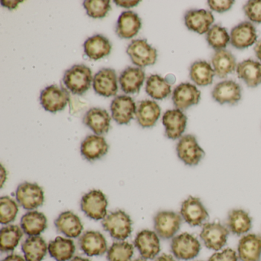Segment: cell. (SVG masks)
Returning a JSON list of instances; mask_svg holds the SVG:
<instances>
[{
    "mask_svg": "<svg viewBox=\"0 0 261 261\" xmlns=\"http://www.w3.org/2000/svg\"><path fill=\"white\" fill-rule=\"evenodd\" d=\"M200 97L201 92L196 87L189 83H182L174 90L172 100L175 108L184 111L192 105H198Z\"/></svg>",
    "mask_w": 261,
    "mask_h": 261,
    "instance_id": "18",
    "label": "cell"
},
{
    "mask_svg": "<svg viewBox=\"0 0 261 261\" xmlns=\"http://www.w3.org/2000/svg\"><path fill=\"white\" fill-rule=\"evenodd\" d=\"M212 65L215 74L220 79H224L231 74L236 68V59L230 53L222 49L217 51L212 57Z\"/></svg>",
    "mask_w": 261,
    "mask_h": 261,
    "instance_id": "34",
    "label": "cell"
},
{
    "mask_svg": "<svg viewBox=\"0 0 261 261\" xmlns=\"http://www.w3.org/2000/svg\"><path fill=\"white\" fill-rule=\"evenodd\" d=\"M171 250L177 259L189 260L199 254L201 244L191 233H182L172 238Z\"/></svg>",
    "mask_w": 261,
    "mask_h": 261,
    "instance_id": "4",
    "label": "cell"
},
{
    "mask_svg": "<svg viewBox=\"0 0 261 261\" xmlns=\"http://www.w3.org/2000/svg\"><path fill=\"white\" fill-rule=\"evenodd\" d=\"M81 250L88 256H101L108 250L106 238L100 232L88 230L79 239Z\"/></svg>",
    "mask_w": 261,
    "mask_h": 261,
    "instance_id": "15",
    "label": "cell"
},
{
    "mask_svg": "<svg viewBox=\"0 0 261 261\" xmlns=\"http://www.w3.org/2000/svg\"><path fill=\"white\" fill-rule=\"evenodd\" d=\"M92 72L85 65H76L66 71L63 77V82L67 89L72 94L82 95L91 88Z\"/></svg>",
    "mask_w": 261,
    "mask_h": 261,
    "instance_id": "1",
    "label": "cell"
},
{
    "mask_svg": "<svg viewBox=\"0 0 261 261\" xmlns=\"http://www.w3.org/2000/svg\"><path fill=\"white\" fill-rule=\"evenodd\" d=\"M214 20L212 13L204 10H190L185 16L186 27L200 35L209 31Z\"/></svg>",
    "mask_w": 261,
    "mask_h": 261,
    "instance_id": "22",
    "label": "cell"
},
{
    "mask_svg": "<svg viewBox=\"0 0 261 261\" xmlns=\"http://www.w3.org/2000/svg\"><path fill=\"white\" fill-rule=\"evenodd\" d=\"M178 158L189 166H197L204 155V151L200 147L193 135L181 137L176 146Z\"/></svg>",
    "mask_w": 261,
    "mask_h": 261,
    "instance_id": "9",
    "label": "cell"
},
{
    "mask_svg": "<svg viewBox=\"0 0 261 261\" xmlns=\"http://www.w3.org/2000/svg\"><path fill=\"white\" fill-rule=\"evenodd\" d=\"M238 253L233 249L226 248L221 252H217L210 256L208 261H238Z\"/></svg>",
    "mask_w": 261,
    "mask_h": 261,
    "instance_id": "43",
    "label": "cell"
},
{
    "mask_svg": "<svg viewBox=\"0 0 261 261\" xmlns=\"http://www.w3.org/2000/svg\"><path fill=\"white\" fill-rule=\"evenodd\" d=\"M212 97L220 105H235L241 98V87L233 81L220 82L214 88Z\"/></svg>",
    "mask_w": 261,
    "mask_h": 261,
    "instance_id": "23",
    "label": "cell"
},
{
    "mask_svg": "<svg viewBox=\"0 0 261 261\" xmlns=\"http://www.w3.org/2000/svg\"><path fill=\"white\" fill-rule=\"evenodd\" d=\"M155 261H176L174 259L173 256L169 254H163L161 256H158Z\"/></svg>",
    "mask_w": 261,
    "mask_h": 261,
    "instance_id": "48",
    "label": "cell"
},
{
    "mask_svg": "<svg viewBox=\"0 0 261 261\" xmlns=\"http://www.w3.org/2000/svg\"><path fill=\"white\" fill-rule=\"evenodd\" d=\"M146 91L155 100H163L171 94V85L158 74L151 75L146 82Z\"/></svg>",
    "mask_w": 261,
    "mask_h": 261,
    "instance_id": "37",
    "label": "cell"
},
{
    "mask_svg": "<svg viewBox=\"0 0 261 261\" xmlns=\"http://www.w3.org/2000/svg\"><path fill=\"white\" fill-rule=\"evenodd\" d=\"M16 198L19 205L25 210H35L45 201L43 189L36 183L23 182L18 186Z\"/></svg>",
    "mask_w": 261,
    "mask_h": 261,
    "instance_id": "5",
    "label": "cell"
},
{
    "mask_svg": "<svg viewBox=\"0 0 261 261\" xmlns=\"http://www.w3.org/2000/svg\"><path fill=\"white\" fill-rule=\"evenodd\" d=\"M256 29L253 24L244 22L237 25L230 32V44L238 49H244L256 42Z\"/></svg>",
    "mask_w": 261,
    "mask_h": 261,
    "instance_id": "19",
    "label": "cell"
},
{
    "mask_svg": "<svg viewBox=\"0 0 261 261\" xmlns=\"http://www.w3.org/2000/svg\"><path fill=\"white\" fill-rule=\"evenodd\" d=\"M228 234V228L221 223H206L201 229L200 238L207 248L218 251L225 245Z\"/></svg>",
    "mask_w": 261,
    "mask_h": 261,
    "instance_id": "7",
    "label": "cell"
},
{
    "mask_svg": "<svg viewBox=\"0 0 261 261\" xmlns=\"http://www.w3.org/2000/svg\"><path fill=\"white\" fill-rule=\"evenodd\" d=\"M166 137L171 140L180 138L186 130L187 117L178 109L166 111L163 117Z\"/></svg>",
    "mask_w": 261,
    "mask_h": 261,
    "instance_id": "17",
    "label": "cell"
},
{
    "mask_svg": "<svg viewBox=\"0 0 261 261\" xmlns=\"http://www.w3.org/2000/svg\"><path fill=\"white\" fill-rule=\"evenodd\" d=\"M22 1H1L3 7H7V8L10 9V10H13L17 7L18 4L22 3Z\"/></svg>",
    "mask_w": 261,
    "mask_h": 261,
    "instance_id": "46",
    "label": "cell"
},
{
    "mask_svg": "<svg viewBox=\"0 0 261 261\" xmlns=\"http://www.w3.org/2000/svg\"><path fill=\"white\" fill-rule=\"evenodd\" d=\"M238 77L244 80L250 88H255L261 84V64L248 59L237 65Z\"/></svg>",
    "mask_w": 261,
    "mask_h": 261,
    "instance_id": "29",
    "label": "cell"
},
{
    "mask_svg": "<svg viewBox=\"0 0 261 261\" xmlns=\"http://www.w3.org/2000/svg\"><path fill=\"white\" fill-rule=\"evenodd\" d=\"M207 41L214 49L219 51L226 48L230 41V37L225 29L215 25L207 32Z\"/></svg>",
    "mask_w": 261,
    "mask_h": 261,
    "instance_id": "39",
    "label": "cell"
},
{
    "mask_svg": "<svg viewBox=\"0 0 261 261\" xmlns=\"http://www.w3.org/2000/svg\"><path fill=\"white\" fill-rule=\"evenodd\" d=\"M140 2V1H118V0L114 1L117 5L124 7V8H130V7H135Z\"/></svg>",
    "mask_w": 261,
    "mask_h": 261,
    "instance_id": "45",
    "label": "cell"
},
{
    "mask_svg": "<svg viewBox=\"0 0 261 261\" xmlns=\"http://www.w3.org/2000/svg\"><path fill=\"white\" fill-rule=\"evenodd\" d=\"M112 117L118 124H128L137 114V105L129 96H118L111 105Z\"/></svg>",
    "mask_w": 261,
    "mask_h": 261,
    "instance_id": "13",
    "label": "cell"
},
{
    "mask_svg": "<svg viewBox=\"0 0 261 261\" xmlns=\"http://www.w3.org/2000/svg\"><path fill=\"white\" fill-rule=\"evenodd\" d=\"M103 229L114 239L124 241L132 233V221L129 215L122 210L111 212L102 221Z\"/></svg>",
    "mask_w": 261,
    "mask_h": 261,
    "instance_id": "2",
    "label": "cell"
},
{
    "mask_svg": "<svg viewBox=\"0 0 261 261\" xmlns=\"http://www.w3.org/2000/svg\"><path fill=\"white\" fill-rule=\"evenodd\" d=\"M19 212L17 203L9 196L0 198V222L8 224L16 219Z\"/></svg>",
    "mask_w": 261,
    "mask_h": 261,
    "instance_id": "40",
    "label": "cell"
},
{
    "mask_svg": "<svg viewBox=\"0 0 261 261\" xmlns=\"http://www.w3.org/2000/svg\"><path fill=\"white\" fill-rule=\"evenodd\" d=\"M134 247L127 241H119L111 245L108 250V261H130L134 256Z\"/></svg>",
    "mask_w": 261,
    "mask_h": 261,
    "instance_id": "38",
    "label": "cell"
},
{
    "mask_svg": "<svg viewBox=\"0 0 261 261\" xmlns=\"http://www.w3.org/2000/svg\"><path fill=\"white\" fill-rule=\"evenodd\" d=\"M215 71L205 61H198L191 66L190 77L199 86H207L213 82Z\"/></svg>",
    "mask_w": 261,
    "mask_h": 261,
    "instance_id": "36",
    "label": "cell"
},
{
    "mask_svg": "<svg viewBox=\"0 0 261 261\" xmlns=\"http://www.w3.org/2000/svg\"><path fill=\"white\" fill-rule=\"evenodd\" d=\"M7 173H6L5 169H4V166H2V172H1V187L4 186V182H5L6 179H7Z\"/></svg>",
    "mask_w": 261,
    "mask_h": 261,
    "instance_id": "50",
    "label": "cell"
},
{
    "mask_svg": "<svg viewBox=\"0 0 261 261\" xmlns=\"http://www.w3.org/2000/svg\"><path fill=\"white\" fill-rule=\"evenodd\" d=\"M23 230L17 225L4 227L0 231V250L11 252L16 249L22 239Z\"/></svg>",
    "mask_w": 261,
    "mask_h": 261,
    "instance_id": "35",
    "label": "cell"
},
{
    "mask_svg": "<svg viewBox=\"0 0 261 261\" xmlns=\"http://www.w3.org/2000/svg\"><path fill=\"white\" fill-rule=\"evenodd\" d=\"M70 100L69 93L63 87L51 85L41 92L40 102L44 109L56 113L65 109Z\"/></svg>",
    "mask_w": 261,
    "mask_h": 261,
    "instance_id": "8",
    "label": "cell"
},
{
    "mask_svg": "<svg viewBox=\"0 0 261 261\" xmlns=\"http://www.w3.org/2000/svg\"><path fill=\"white\" fill-rule=\"evenodd\" d=\"M21 228L30 237L39 236L47 227V218L42 212L31 211L21 218Z\"/></svg>",
    "mask_w": 261,
    "mask_h": 261,
    "instance_id": "27",
    "label": "cell"
},
{
    "mask_svg": "<svg viewBox=\"0 0 261 261\" xmlns=\"http://www.w3.org/2000/svg\"><path fill=\"white\" fill-rule=\"evenodd\" d=\"M55 225L60 233L70 238H79L84 228L80 218L70 211L60 214L55 221Z\"/></svg>",
    "mask_w": 261,
    "mask_h": 261,
    "instance_id": "20",
    "label": "cell"
},
{
    "mask_svg": "<svg viewBox=\"0 0 261 261\" xmlns=\"http://www.w3.org/2000/svg\"><path fill=\"white\" fill-rule=\"evenodd\" d=\"M145 80V73L141 68L129 67L123 71L119 82L125 94H137Z\"/></svg>",
    "mask_w": 261,
    "mask_h": 261,
    "instance_id": "26",
    "label": "cell"
},
{
    "mask_svg": "<svg viewBox=\"0 0 261 261\" xmlns=\"http://www.w3.org/2000/svg\"><path fill=\"white\" fill-rule=\"evenodd\" d=\"M71 261H91L90 259H87V258L82 257V256H75L73 258Z\"/></svg>",
    "mask_w": 261,
    "mask_h": 261,
    "instance_id": "51",
    "label": "cell"
},
{
    "mask_svg": "<svg viewBox=\"0 0 261 261\" xmlns=\"http://www.w3.org/2000/svg\"><path fill=\"white\" fill-rule=\"evenodd\" d=\"M227 228L233 234L243 235L247 233L252 227V218L242 209H233L227 216Z\"/></svg>",
    "mask_w": 261,
    "mask_h": 261,
    "instance_id": "32",
    "label": "cell"
},
{
    "mask_svg": "<svg viewBox=\"0 0 261 261\" xmlns=\"http://www.w3.org/2000/svg\"><path fill=\"white\" fill-rule=\"evenodd\" d=\"M182 219L192 227L201 225L208 218V212L201 200L190 196L185 200L180 209Z\"/></svg>",
    "mask_w": 261,
    "mask_h": 261,
    "instance_id": "10",
    "label": "cell"
},
{
    "mask_svg": "<svg viewBox=\"0 0 261 261\" xmlns=\"http://www.w3.org/2000/svg\"><path fill=\"white\" fill-rule=\"evenodd\" d=\"M108 149L109 146L105 139L98 135L88 136L81 145L82 155L91 162L102 158L108 153Z\"/></svg>",
    "mask_w": 261,
    "mask_h": 261,
    "instance_id": "21",
    "label": "cell"
},
{
    "mask_svg": "<svg viewBox=\"0 0 261 261\" xmlns=\"http://www.w3.org/2000/svg\"><path fill=\"white\" fill-rule=\"evenodd\" d=\"M111 118L106 110L94 108L85 114L83 122L97 135L107 134L111 126Z\"/></svg>",
    "mask_w": 261,
    "mask_h": 261,
    "instance_id": "24",
    "label": "cell"
},
{
    "mask_svg": "<svg viewBox=\"0 0 261 261\" xmlns=\"http://www.w3.org/2000/svg\"><path fill=\"white\" fill-rule=\"evenodd\" d=\"M85 53L92 60L103 59L111 53V45L110 41L101 35H95L88 39L85 42Z\"/></svg>",
    "mask_w": 261,
    "mask_h": 261,
    "instance_id": "31",
    "label": "cell"
},
{
    "mask_svg": "<svg viewBox=\"0 0 261 261\" xmlns=\"http://www.w3.org/2000/svg\"><path fill=\"white\" fill-rule=\"evenodd\" d=\"M22 250L27 261H42L48 251L46 242L40 236L27 238L22 244Z\"/></svg>",
    "mask_w": 261,
    "mask_h": 261,
    "instance_id": "33",
    "label": "cell"
},
{
    "mask_svg": "<svg viewBox=\"0 0 261 261\" xmlns=\"http://www.w3.org/2000/svg\"><path fill=\"white\" fill-rule=\"evenodd\" d=\"M255 53H256V57L261 61V42H259L254 48Z\"/></svg>",
    "mask_w": 261,
    "mask_h": 261,
    "instance_id": "49",
    "label": "cell"
},
{
    "mask_svg": "<svg viewBox=\"0 0 261 261\" xmlns=\"http://www.w3.org/2000/svg\"><path fill=\"white\" fill-rule=\"evenodd\" d=\"M2 261H27L25 258L22 257L20 255L10 254L4 258Z\"/></svg>",
    "mask_w": 261,
    "mask_h": 261,
    "instance_id": "47",
    "label": "cell"
},
{
    "mask_svg": "<svg viewBox=\"0 0 261 261\" xmlns=\"http://www.w3.org/2000/svg\"><path fill=\"white\" fill-rule=\"evenodd\" d=\"M244 10L250 21L261 23V0H250L244 6Z\"/></svg>",
    "mask_w": 261,
    "mask_h": 261,
    "instance_id": "42",
    "label": "cell"
},
{
    "mask_svg": "<svg viewBox=\"0 0 261 261\" xmlns=\"http://www.w3.org/2000/svg\"><path fill=\"white\" fill-rule=\"evenodd\" d=\"M238 256L241 261L260 260L261 236L255 233L243 236L238 243Z\"/></svg>",
    "mask_w": 261,
    "mask_h": 261,
    "instance_id": "16",
    "label": "cell"
},
{
    "mask_svg": "<svg viewBox=\"0 0 261 261\" xmlns=\"http://www.w3.org/2000/svg\"><path fill=\"white\" fill-rule=\"evenodd\" d=\"M141 19L132 11L123 12L117 21V33L121 39H131L141 29Z\"/></svg>",
    "mask_w": 261,
    "mask_h": 261,
    "instance_id": "25",
    "label": "cell"
},
{
    "mask_svg": "<svg viewBox=\"0 0 261 261\" xmlns=\"http://www.w3.org/2000/svg\"><path fill=\"white\" fill-rule=\"evenodd\" d=\"M161 114L160 106L152 100H143L139 103L137 119L139 124L143 128L152 127L159 120Z\"/></svg>",
    "mask_w": 261,
    "mask_h": 261,
    "instance_id": "30",
    "label": "cell"
},
{
    "mask_svg": "<svg viewBox=\"0 0 261 261\" xmlns=\"http://www.w3.org/2000/svg\"><path fill=\"white\" fill-rule=\"evenodd\" d=\"M108 204V199L101 191L92 190L82 197L81 208L88 218L99 221L107 216Z\"/></svg>",
    "mask_w": 261,
    "mask_h": 261,
    "instance_id": "3",
    "label": "cell"
},
{
    "mask_svg": "<svg viewBox=\"0 0 261 261\" xmlns=\"http://www.w3.org/2000/svg\"><path fill=\"white\" fill-rule=\"evenodd\" d=\"M93 88L97 94L103 97L115 96L118 91L116 71L111 68H103L99 71L94 77Z\"/></svg>",
    "mask_w": 261,
    "mask_h": 261,
    "instance_id": "14",
    "label": "cell"
},
{
    "mask_svg": "<svg viewBox=\"0 0 261 261\" xmlns=\"http://www.w3.org/2000/svg\"><path fill=\"white\" fill-rule=\"evenodd\" d=\"M134 261H146V259H143V258H137V259H135Z\"/></svg>",
    "mask_w": 261,
    "mask_h": 261,
    "instance_id": "52",
    "label": "cell"
},
{
    "mask_svg": "<svg viewBox=\"0 0 261 261\" xmlns=\"http://www.w3.org/2000/svg\"><path fill=\"white\" fill-rule=\"evenodd\" d=\"M209 7L212 9L213 11L218 12V13H224V12L227 11L231 8L233 4H234V1L233 0H209L207 1Z\"/></svg>",
    "mask_w": 261,
    "mask_h": 261,
    "instance_id": "44",
    "label": "cell"
},
{
    "mask_svg": "<svg viewBox=\"0 0 261 261\" xmlns=\"http://www.w3.org/2000/svg\"><path fill=\"white\" fill-rule=\"evenodd\" d=\"M134 245L145 259H154L160 253V241L155 231L143 230L139 232L134 240Z\"/></svg>",
    "mask_w": 261,
    "mask_h": 261,
    "instance_id": "12",
    "label": "cell"
},
{
    "mask_svg": "<svg viewBox=\"0 0 261 261\" xmlns=\"http://www.w3.org/2000/svg\"><path fill=\"white\" fill-rule=\"evenodd\" d=\"M126 53L133 63L141 68L154 65L156 62V50L151 47L145 39L133 40L128 46Z\"/></svg>",
    "mask_w": 261,
    "mask_h": 261,
    "instance_id": "11",
    "label": "cell"
},
{
    "mask_svg": "<svg viewBox=\"0 0 261 261\" xmlns=\"http://www.w3.org/2000/svg\"><path fill=\"white\" fill-rule=\"evenodd\" d=\"M74 241L68 238L57 237L50 241L48 245L50 256L56 261H68L72 259L75 253Z\"/></svg>",
    "mask_w": 261,
    "mask_h": 261,
    "instance_id": "28",
    "label": "cell"
},
{
    "mask_svg": "<svg viewBox=\"0 0 261 261\" xmlns=\"http://www.w3.org/2000/svg\"><path fill=\"white\" fill-rule=\"evenodd\" d=\"M182 218L172 211H161L154 217L155 233L163 239H170L175 236L181 227Z\"/></svg>",
    "mask_w": 261,
    "mask_h": 261,
    "instance_id": "6",
    "label": "cell"
},
{
    "mask_svg": "<svg viewBox=\"0 0 261 261\" xmlns=\"http://www.w3.org/2000/svg\"><path fill=\"white\" fill-rule=\"evenodd\" d=\"M109 0H87L84 2V7L87 14L94 19L103 18L111 10Z\"/></svg>",
    "mask_w": 261,
    "mask_h": 261,
    "instance_id": "41",
    "label": "cell"
}]
</instances>
